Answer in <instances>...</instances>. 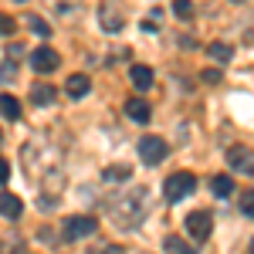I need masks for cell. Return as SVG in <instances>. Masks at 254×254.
<instances>
[{"instance_id": "cell-1", "label": "cell", "mask_w": 254, "mask_h": 254, "mask_svg": "<svg viewBox=\"0 0 254 254\" xmlns=\"http://www.w3.org/2000/svg\"><path fill=\"white\" fill-rule=\"evenodd\" d=\"M142 214H146V190H136V193L122 196L116 203V217L122 227H136L142 220Z\"/></svg>"}, {"instance_id": "cell-2", "label": "cell", "mask_w": 254, "mask_h": 254, "mask_svg": "<svg viewBox=\"0 0 254 254\" xmlns=\"http://www.w3.org/2000/svg\"><path fill=\"white\" fill-rule=\"evenodd\" d=\"M193 190H196V176L193 173H173V176H166V183H163V196H166L170 203L190 196Z\"/></svg>"}, {"instance_id": "cell-3", "label": "cell", "mask_w": 254, "mask_h": 254, "mask_svg": "<svg viewBox=\"0 0 254 254\" xmlns=\"http://www.w3.org/2000/svg\"><path fill=\"white\" fill-rule=\"evenodd\" d=\"M98 231L95 217H68L64 220V241H81V237H92Z\"/></svg>"}, {"instance_id": "cell-4", "label": "cell", "mask_w": 254, "mask_h": 254, "mask_svg": "<svg viewBox=\"0 0 254 254\" xmlns=\"http://www.w3.org/2000/svg\"><path fill=\"white\" fill-rule=\"evenodd\" d=\"M227 163L234 173H244V176H254V153L248 146H231L227 149Z\"/></svg>"}, {"instance_id": "cell-5", "label": "cell", "mask_w": 254, "mask_h": 254, "mask_svg": "<svg viewBox=\"0 0 254 254\" xmlns=\"http://www.w3.org/2000/svg\"><path fill=\"white\" fill-rule=\"evenodd\" d=\"M139 156H142V163L156 166V163H163V156H166V142L159 136H142L139 139Z\"/></svg>"}, {"instance_id": "cell-6", "label": "cell", "mask_w": 254, "mask_h": 254, "mask_svg": "<svg viewBox=\"0 0 254 254\" xmlns=\"http://www.w3.org/2000/svg\"><path fill=\"white\" fill-rule=\"evenodd\" d=\"M58 64H61V58H58V51H55V48H38V51H31V68L41 71V75L55 71Z\"/></svg>"}, {"instance_id": "cell-7", "label": "cell", "mask_w": 254, "mask_h": 254, "mask_svg": "<svg viewBox=\"0 0 254 254\" xmlns=\"http://www.w3.org/2000/svg\"><path fill=\"white\" fill-rule=\"evenodd\" d=\"M187 234L193 237V241H207L210 237V214L207 210H193V214L187 217Z\"/></svg>"}, {"instance_id": "cell-8", "label": "cell", "mask_w": 254, "mask_h": 254, "mask_svg": "<svg viewBox=\"0 0 254 254\" xmlns=\"http://www.w3.org/2000/svg\"><path fill=\"white\" fill-rule=\"evenodd\" d=\"M64 92H68V98H85L92 92V78L88 75H71L64 81Z\"/></svg>"}, {"instance_id": "cell-9", "label": "cell", "mask_w": 254, "mask_h": 254, "mask_svg": "<svg viewBox=\"0 0 254 254\" xmlns=\"http://www.w3.org/2000/svg\"><path fill=\"white\" fill-rule=\"evenodd\" d=\"M126 116L132 119V122H139V126H146L149 116H153V109H149L142 98H129V102H126Z\"/></svg>"}, {"instance_id": "cell-10", "label": "cell", "mask_w": 254, "mask_h": 254, "mask_svg": "<svg viewBox=\"0 0 254 254\" xmlns=\"http://www.w3.org/2000/svg\"><path fill=\"white\" fill-rule=\"evenodd\" d=\"M98 20H102V27H105V31H112V34L122 31V14H119L116 7H109V3H102V7H98Z\"/></svg>"}, {"instance_id": "cell-11", "label": "cell", "mask_w": 254, "mask_h": 254, "mask_svg": "<svg viewBox=\"0 0 254 254\" xmlns=\"http://www.w3.org/2000/svg\"><path fill=\"white\" fill-rule=\"evenodd\" d=\"M129 78H132V85H136L139 92H146V88L153 85V71H149L146 64H132V68H129Z\"/></svg>"}, {"instance_id": "cell-12", "label": "cell", "mask_w": 254, "mask_h": 254, "mask_svg": "<svg viewBox=\"0 0 254 254\" xmlns=\"http://www.w3.org/2000/svg\"><path fill=\"white\" fill-rule=\"evenodd\" d=\"M163 254H196L183 237H176V234H170V237H163Z\"/></svg>"}, {"instance_id": "cell-13", "label": "cell", "mask_w": 254, "mask_h": 254, "mask_svg": "<svg viewBox=\"0 0 254 254\" xmlns=\"http://www.w3.org/2000/svg\"><path fill=\"white\" fill-rule=\"evenodd\" d=\"M0 214L7 217V220H17L20 217V200L14 193H3L0 196Z\"/></svg>"}, {"instance_id": "cell-14", "label": "cell", "mask_w": 254, "mask_h": 254, "mask_svg": "<svg viewBox=\"0 0 254 254\" xmlns=\"http://www.w3.org/2000/svg\"><path fill=\"white\" fill-rule=\"evenodd\" d=\"M207 55H210L214 61H220V64H227V61L234 58V48H231V44H224V41H214V44L207 48Z\"/></svg>"}, {"instance_id": "cell-15", "label": "cell", "mask_w": 254, "mask_h": 254, "mask_svg": "<svg viewBox=\"0 0 254 254\" xmlns=\"http://www.w3.org/2000/svg\"><path fill=\"white\" fill-rule=\"evenodd\" d=\"M0 116L17 122V119H20V102L14 95H0Z\"/></svg>"}, {"instance_id": "cell-16", "label": "cell", "mask_w": 254, "mask_h": 254, "mask_svg": "<svg viewBox=\"0 0 254 254\" xmlns=\"http://www.w3.org/2000/svg\"><path fill=\"white\" fill-rule=\"evenodd\" d=\"M31 102H34V105H51V102H55V88H51V85H34Z\"/></svg>"}, {"instance_id": "cell-17", "label": "cell", "mask_w": 254, "mask_h": 254, "mask_svg": "<svg viewBox=\"0 0 254 254\" xmlns=\"http://www.w3.org/2000/svg\"><path fill=\"white\" fill-rule=\"evenodd\" d=\"M234 193V180L231 176H214V196H231Z\"/></svg>"}, {"instance_id": "cell-18", "label": "cell", "mask_w": 254, "mask_h": 254, "mask_svg": "<svg viewBox=\"0 0 254 254\" xmlns=\"http://www.w3.org/2000/svg\"><path fill=\"white\" fill-rule=\"evenodd\" d=\"M105 180L109 183H122V180H129V166H105Z\"/></svg>"}, {"instance_id": "cell-19", "label": "cell", "mask_w": 254, "mask_h": 254, "mask_svg": "<svg viewBox=\"0 0 254 254\" xmlns=\"http://www.w3.org/2000/svg\"><path fill=\"white\" fill-rule=\"evenodd\" d=\"M173 14L180 20H190L193 17V3H190V0H173Z\"/></svg>"}, {"instance_id": "cell-20", "label": "cell", "mask_w": 254, "mask_h": 254, "mask_svg": "<svg viewBox=\"0 0 254 254\" xmlns=\"http://www.w3.org/2000/svg\"><path fill=\"white\" fill-rule=\"evenodd\" d=\"M27 27H31L38 38H48V34H51V27H48V24H44L41 17H27Z\"/></svg>"}, {"instance_id": "cell-21", "label": "cell", "mask_w": 254, "mask_h": 254, "mask_svg": "<svg viewBox=\"0 0 254 254\" xmlns=\"http://www.w3.org/2000/svg\"><path fill=\"white\" fill-rule=\"evenodd\" d=\"M51 3H55V10H58V14H64V17L78 10V0H51Z\"/></svg>"}, {"instance_id": "cell-22", "label": "cell", "mask_w": 254, "mask_h": 254, "mask_svg": "<svg viewBox=\"0 0 254 254\" xmlns=\"http://www.w3.org/2000/svg\"><path fill=\"white\" fill-rule=\"evenodd\" d=\"M241 210H244V217H254V190H248V193H244V200H241Z\"/></svg>"}, {"instance_id": "cell-23", "label": "cell", "mask_w": 254, "mask_h": 254, "mask_svg": "<svg viewBox=\"0 0 254 254\" xmlns=\"http://www.w3.org/2000/svg\"><path fill=\"white\" fill-rule=\"evenodd\" d=\"M7 180H10V163L0 156V183H7Z\"/></svg>"}, {"instance_id": "cell-24", "label": "cell", "mask_w": 254, "mask_h": 254, "mask_svg": "<svg viewBox=\"0 0 254 254\" xmlns=\"http://www.w3.org/2000/svg\"><path fill=\"white\" fill-rule=\"evenodd\" d=\"M14 31V20L10 17H0V34H10Z\"/></svg>"}, {"instance_id": "cell-25", "label": "cell", "mask_w": 254, "mask_h": 254, "mask_svg": "<svg viewBox=\"0 0 254 254\" xmlns=\"http://www.w3.org/2000/svg\"><path fill=\"white\" fill-rule=\"evenodd\" d=\"M102 254H126V251H122L119 244H112V248H105V251H102Z\"/></svg>"}, {"instance_id": "cell-26", "label": "cell", "mask_w": 254, "mask_h": 254, "mask_svg": "<svg viewBox=\"0 0 254 254\" xmlns=\"http://www.w3.org/2000/svg\"><path fill=\"white\" fill-rule=\"evenodd\" d=\"M251 254H254V241H251Z\"/></svg>"}, {"instance_id": "cell-27", "label": "cell", "mask_w": 254, "mask_h": 254, "mask_svg": "<svg viewBox=\"0 0 254 254\" xmlns=\"http://www.w3.org/2000/svg\"><path fill=\"white\" fill-rule=\"evenodd\" d=\"M234 3H244V0H234Z\"/></svg>"}, {"instance_id": "cell-28", "label": "cell", "mask_w": 254, "mask_h": 254, "mask_svg": "<svg viewBox=\"0 0 254 254\" xmlns=\"http://www.w3.org/2000/svg\"><path fill=\"white\" fill-rule=\"evenodd\" d=\"M17 3H24V0H17Z\"/></svg>"}]
</instances>
